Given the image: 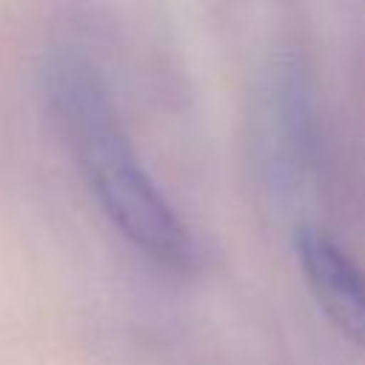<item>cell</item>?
<instances>
[{
    "instance_id": "obj_1",
    "label": "cell",
    "mask_w": 365,
    "mask_h": 365,
    "mask_svg": "<svg viewBox=\"0 0 365 365\" xmlns=\"http://www.w3.org/2000/svg\"><path fill=\"white\" fill-rule=\"evenodd\" d=\"M97 205L108 222L145 257L165 268L185 271L197 259L188 225L140 165L134 145H123L83 168Z\"/></svg>"
},
{
    "instance_id": "obj_2",
    "label": "cell",
    "mask_w": 365,
    "mask_h": 365,
    "mask_svg": "<svg viewBox=\"0 0 365 365\" xmlns=\"http://www.w3.org/2000/svg\"><path fill=\"white\" fill-rule=\"evenodd\" d=\"M297 259L322 314L345 339L365 345V268L334 237L308 225L297 234Z\"/></svg>"
}]
</instances>
